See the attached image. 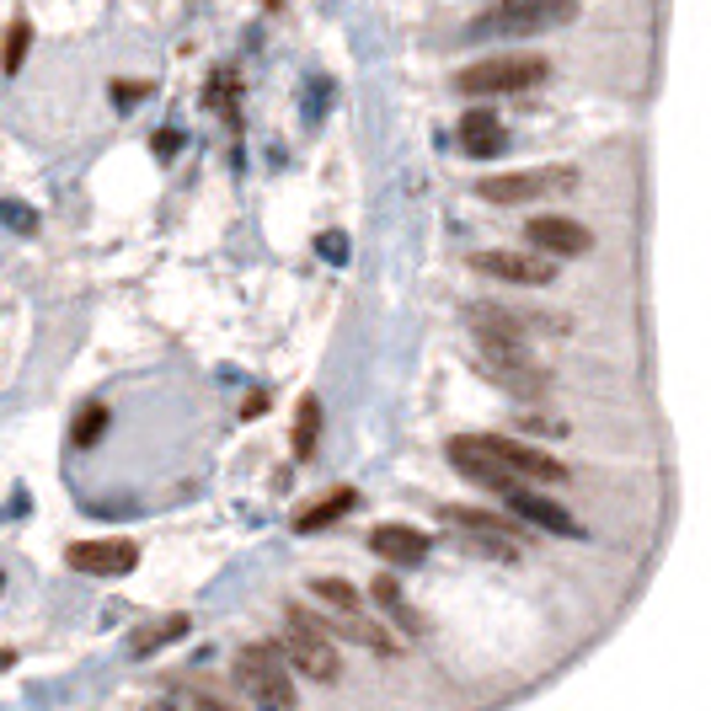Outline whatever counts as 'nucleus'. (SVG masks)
<instances>
[{
    "label": "nucleus",
    "instance_id": "f257e3e1",
    "mask_svg": "<svg viewBox=\"0 0 711 711\" xmlns=\"http://www.w3.org/2000/svg\"><path fill=\"white\" fill-rule=\"evenodd\" d=\"M583 0H498L487 5L482 16H471L465 38L471 43H492V38H540V33H557L578 16Z\"/></svg>",
    "mask_w": 711,
    "mask_h": 711
},
{
    "label": "nucleus",
    "instance_id": "f03ea898",
    "mask_svg": "<svg viewBox=\"0 0 711 711\" xmlns=\"http://www.w3.org/2000/svg\"><path fill=\"white\" fill-rule=\"evenodd\" d=\"M284 621H289V632H284V643H273L284 652V663L300 669L316 685H332L342 674V652H337V637H332V621L305 610V604H284Z\"/></svg>",
    "mask_w": 711,
    "mask_h": 711
},
{
    "label": "nucleus",
    "instance_id": "7ed1b4c3",
    "mask_svg": "<svg viewBox=\"0 0 711 711\" xmlns=\"http://www.w3.org/2000/svg\"><path fill=\"white\" fill-rule=\"evenodd\" d=\"M551 80V60L546 54H492L476 60L454 75L460 97H509V91H535Z\"/></svg>",
    "mask_w": 711,
    "mask_h": 711
},
{
    "label": "nucleus",
    "instance_id": "20e7f679",
    "mask_svg": "<svg viewBox=\"0 0 711 711\" xmlns=\"http://www.w3.org/2000/svg\"><path fill=\"white\" fill-rule=\"evenodd\" d=\"M236 679L241 690L258 701V711H295V669L284 663V652L273 643H252L236 652Z\"/></svg>",
    "mask_w": 711,
    "mask_h": 711
},
{
    "label": "nucleus",
    "instance_id": "39448f33",
    "mask_svg": "<svg viewBox=\"0 0 711 711\" xmlns=\"http://www.w3.org/2000/svg\"><path fill=\"white\" fill-rule=\"evenodd\" d=\"M460 439H465V450H476L482 460L514 471L519 482H529V487H557V482H567V465H562V460H551L546 450H535V445H524V439H509V434H460Z\"/></svg>",
    "mask_w": 711,
    "mask_h": 711
},
{
    "label": "nucleus",
    "instance_id": "423d86ee",
    "mask_svg": "<svg viewBox=\"0 0 711 711\" xmlns=\"http://www.w3.org/2000/svg\"><path fill=\"white\" fill-rule=\"evenodd\" d=\"M573 188H578V166H535V172H498V177H482V183H476V198L514 209V203L573 194Z\"/></svg>",
    "mask_w": 711,
    "mask_h": 711
},
{
    "label": "nucleus",
    "instance_id": "0eeeda50",
    "mask_svg": "<svg viewBox=\"0 0 711 711\" xmlns=\"http://www.w3.org/2000/svg\"><path fill=\"white\" fill-rule=\"evenodd\" d=\"M439 519H445L450 529H460V535H471V540H476V551H487V557H498V562H519V557H524V535H519V524L509 514L445 503Z\"/></svg>",
    "mask_w": 711,
    "mask_h": 711
},
{
    "label": "nucleus",
    "instance_id": "6e6552de",
    "mask_svg": "<svg viewBox=\"0 0 711 711\" xmlns=\"http://www.w3.org/2000/svg\"><path fill=\"white\" fill-rule=\"evenodd\" d=\"M471 267H476L482 278L519 284V289H546V284L557 278V258H546V252H509V247L471 252Z\"/></svg>",
    "mask_w": 711,
    "mask_h": 711
},
{
    "label": "nucleus",
    "instance_id": "1a4fd4ad",
    "mask_svg": "<svg viewBox=\"0 0 711 711\" xmlns=\"http://www.w3.org/2000/svg\"><path fill=\"white\" fill-rule=\"evenodd\" d=\"M524 241H529V252H546V258H588L594 252V230L567 214H535L524 225Z\"/></svg>",
    "mask_w": 711,
    "mask_h": 711
},
{
    "label": "nucleus",
    "instance_id": "9d476101",
    "mask_svg": "<svg viewBox=\"0 0 711 711\" xmlns=\"http://www.w3.org/2000/svg\"><path fill=\"white\" fill-rule=\"evenodd\" d=\"M65 562L86 578H124L139 567V546L134 540H75Z\"/></svg>",
    "mask_w": 711,
    "mask_h": 711
},
{
    "label": "nucleus",
    "instance_id": "9b49d317",
    "mask_svg": "<svg viewBox=\"0 0 711 711\" xmlns=\"http://www.w3.org/2000/svg\"><path fill=\"white\" fill-rule=\"evenodd\" d=\"M370 546L386 557L390 567H423L428 551H434V540H428L417 524H375V529H370Z\"/></svg>",
    "mask_w": 711,
    "mask_h": 711
},
{
    "label": "nucleus",
    "instance_id": "f8f14e48",
    "mask_svg": "<svg viewBox=\"0 0 711 711\" xmlns=\"http://www.w3.org/2000/svg\"><path fill=\"white\" fill-rule=\"evenodd\" d=\"M509 509H514L524 524H540V529H551V535H583V524L557 498H546V492H535V487H514L509 498H503Z\"/></svg>",
    "mask_w": 711,
    "mask_h": 711
},
{
    "label": "nucleus",
    "instance_id": "ddd939ff",
    "mask_svg": "<svg viewBox=\"0 0 711 711\" xmlns=\"http://www.w3.org/2000/svg\"><path fill=\"white\" fill-rule=\"evenodd\" d=\"M454 139H460V150L476 155V161H498V155L509 150V129H503L492 113H465Z\"/></svg>",
    "mask_w": 711,
    "mask_h": 711
},
{
    "label": "nucleus",
    "instance_id": "4468645a",
    "mask_svg": "<svg viewBox=\"0 0 711 711\" xmlns=\"http://www.w3.org/2000/svg\"><path fill=\"white\" fill-rule=\"evenodd\" d=\"M353 509H359V492H353V487H332L326 498H316V503H311L305 514L295 519V529H300V535H316V529H326L332 519L353 514Z\"/></svg>",
    "mask_w": 711,
    "mask_h": 711
},
{
    "label": "nucleus",
    "instance_id": "2eb2a0df",
    "mask_svg": "<svg viewBox=\"0 0 711 711\" xmlns=\"http://www.w3.org/2000/svg\"><path fill=\"white\" fill-rule=\"evenodd\" d=\"M188 615H166V621H155V626H145L139 637H134V658H150V652H161V647H172V643H183L188 637Z\"/></svg>",
    "mask_w": 711,
    "mask_h": 711
},
{
    "label": "nucleus",
    "instance_id": "dca6fc26",
    "mask_svg": "<svg viewBox=\"0 0 711 711\" xmlns=\"http://www.w3.org/2000/svg\"><path fill=\"white\" fill-rule=\"evenodd\" d=\"M27 49H33V22L16 11V16H11V27H5V43H0V70H5V75H16L22 60H27Z\"/></svg>",
    "mask_w": 711,
    "mask_h": 711
},
{
    "label": "nucleus",
    "instance_id": "f3484780",
    "mask_svg": "<svg viewBox=\"0 0 711 711\" xmlns=\"http://www.w3.org/2000/svg\"><path fill=\"white\" fill-rule=\"evenodd\" d=\"M311 594H316L322 604H332L337 615H364V599H359V588L348 578H316L311 583Z\"/></svg>",
    "mask_w": 711,
    "mask_h": 711
},
{
    "label": "nucleus",
    "instance_id": "a211bd4d",
    "mask_svg": "<svg viewBox=\"0 0 711 711\" xmlns=\"http://www.w3.org/2000/svg\"><path fill=\"white\" fill-rule=\"evenodd\" d=\"M316 439H322V401L305 396L300 401V423H295V460H305V454L316 450Z\"/></svg>",
    "mask_w": 711,
    "mask_h": 711
},
{
    "label": "nucleus",
    "instance_id": "6ab92c4d",
    "mask_svg": "<svg viewBox=\"0 0 711 711\" xmlns=\"http://www.w3.org/2000/svg\"><path fill=\"white\" fill-rule=\"evenodd\" d=\"M370 594H375V604L386 610V615L396 621V626H401V632H417V615L407 610V599H401L396 578H375V588H370Z\"/></svg>",
    "mask_w": 711,
    "mask_h": 711
},
{
    "label": "nucleus",
    "instance_id": "aec40b11",
    "mask_svg": "<svg viewBox=\"0 0 711 711\" xmlns=\"http://www.w3.org/2000/svg\"><path fill=\"white\" fill-rule=\"evenodd\" d=\"M102 428H108V407H102V401H91V407L75 417V445H97V439H102Z\"/></svg>",
    "mask_w": 711,
    "mask_h": 711
},
{
    "label": "nucleus",
    "instance_id": "412c9836",
    "mask_svg": "<svg viewBox=\"0 0 711 711\" xmlns=\"http://www.w3.org/2000/svg\"><path fill=\"white\" fill-rule=\"evenodd\" d=\"M188 701H194V711H241L236 701H225V696H214V690H194Z\"/></svg>",
    "mask_w": 711,
    "mask_h": 711
},
{
    "label": "nucleus",
    "instance_id": "4be33fe9",
    "mask_svg": "<svg viewBox=\"0 0 711 711\" xmlns=\"http://www.w3.org/2000/svg\"><path fill=\"white\" fill-rule=\"evenodd\" d=\"M322 258L342 262V258H348V241H342V236H322Z\"/></svg>",
    "mask_w": 711,
    "mask_h": 711
},
{
    "label": "nucleus",
    "instance_id": "5701e85b",
    "mask_svg": "<svg viewBox=\"0 0 711 711\" xmlns=\"http://www.w3.org/2000/svg\"><path fill=\"white\" fill-rule=\"evenodd\" d=\"M150 711H172V707H150Z\"/></svg>",
    "mask_w": 711,
    "mask_h": 711
}]
</instances>
